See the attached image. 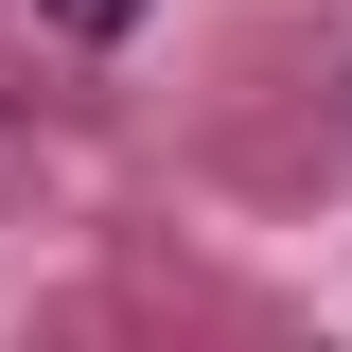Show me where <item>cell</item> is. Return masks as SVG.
<instances>
[{
  "mask_svg": "<svg viewBox=\"0 0 352 352\" xmlns=\"http://www.w3.org/2000/svg\"><path fill=\"white\" fill-rule=\"evenodd\" d=\"M53 18H71V36H124V18H141V0H53Z\"/></svg>",
  "mask_w": 352,
  "mask_h": 352,
  "instance_id": "cell-1",
  "label": "cell"
}]
</instances>
